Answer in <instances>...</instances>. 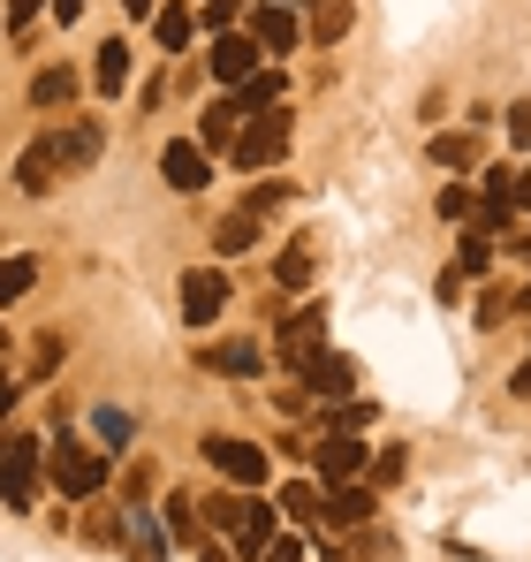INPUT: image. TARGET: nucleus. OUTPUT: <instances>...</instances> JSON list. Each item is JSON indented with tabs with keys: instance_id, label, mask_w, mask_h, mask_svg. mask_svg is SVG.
<instances>
[{
	"instance_id": "obj_3",
	"label": "nucleus",
	"mask_w": 531,
	"mask_h": 562,
	"mask_svg": "<svg viewBox=\"0 0 531 562\" xmlns=\"http://www.w3.org/2000/svg\"><path fill=\"white\" fill-rule=\"evenodd\" d=\"M228 153H236V168H251V176L281 168V160H289V114H281V106H266L259 122H244V130H236V145H228Z\"/></svg>"
},
{
	"instance_id": "obj_42",
	"label": "nucleus",
	"mask_w": 531,
	"mask_h": 562,
	"mask_svg": "<svg viewBox=\"0 0 531 562\" xmlns=\"http://www.w3.org/2000/svg\"><path fill=\"white\" fill-rule=\"evenodd\" d=\"M509 395H531V366H517V380H509Z\"/></svg>"
},
{
	"instance_id": "obj_12",
	"label": "nucleus",
	"mask_w": 531,
	"mask_h": 562,
	"mask_svg": "<svg viewBox=\"0 0 531 562\" xmlns=\"http://www.w3.org/2000/svg\"><path fill=\"white\" fill-rule=\"evenodd\" d=\"M319 517H327L335 532H357V525L372 517V486H350V479H335V486L319 494Z\"/></svg>"
},
{
	"instance_id": "obj_26",
	"label": "nucleus",
	"mask_w": 531,
	"mask_h": 562,
	"mask_svg": "<svg viewBox=\"0 0 531 562\" xmlns=\"http://www.w3.org/2000/svg\"><path fill=\"white\" fill-rule=\"evenodd\" d=\"M342 31H350V0H312V38L335 46Z\"/></svg>"
},
{
	"instance_id": "obj_9",
	"label": "nucleus",
	"mask_w": 531,
	"mask_h": 562,
	"mask_svg": "<svg viewBox=\"0 0 531 562\" xmlns=\"http://www.w3.org/2000/svg\"><path fill=\"white\" fill-rule=\"evenodd\" d=\"M304 387L319 395V403H350V387H357V358H342V350H319L312 366H304Z\"/></svg>"
},
{
	"instance_id": "obj_21",
	"label": "nucleus",
	"mask_w": 531,
	"mask_h": 562,
	"mask_svg": "<svg viewBox=\"0 0 531 562\" xmlns=\"http://www.w3.org/2000/svg\"><path fill=\"white\" fill-rule=\"evenodd\" d=\"M61 99H77V69L69 61H54V69L31 77V106H61Z\"/></svg>"
},
{
	"instance_id": "obj_16",
	"label": "nucleus",
	"mask_w": 531,
	"mask_h": 562,
	"mask_svg": "<svg viewBox=\"0 0 531 562\" xmlns=\"http://www.w3.org/2000/svg\"><path fill=\"white\" fill-rule=\"evenodd\" d=\"M197 366H205V373H221V380H251V373H266L259 342H213Z\"/></svg>"
},
{
	"instance_id": "obj_19",
	"label": "nucleus",
	"mask_w": 531,
	"mask_h": 562,
	"mask_svg": "<svg viewBox=\"0 0 531 562\" xmlns=\"http://www.w3.org/2000/svg\"><path fill=\"white\" fill-rule=\"evenodd\" d=\"M281 92H289V77H281V69H251L236 106H244V114H266V106H281Z\"/></svg>"
},
{
	"instance_id": "obj_8",
	"label": "nucleus",
	"mask_w": 531,
	"mask_h": 562,
	"mask_svg": "<svg viewBox=\"0 0 531 562\" xmlns=\"http://www.w3.org/2000/svg\"><path fill=\"white\" fill-rule=\"evenodd\" d=\"M160 176H168V190H182V198H190V190L213 183V153H205L197 137H176V145L160 153Z\"/></svg>"
},
{
	"instance_id": "obj_35",
	"label": "nucleus",
	"mask_w": 531,
	"mask_h": 562,
	"mask_svg": "<svg viewBox=\"0 0 531 562\" xmlns=\"http://www.w3.org/2000/svg\"><path fill=\"white\" fill-rule=\"evenodd\" d=\"M281 198H289V183H259V190H251V205H244V213H259V221H266V213H273Z\"/></svg>"
},
{
	"instance_id": "obj_34",
	"label": "nucleus",
	"mask_w": 531,
	"mask_h": 562,
	"mask_svg": "<svg viewBox=\"0 0 531 562\" xmlns=\"http://www.w3.org/2000/svg\"><path fill=\"white\" fill-rule=\"evenodd\" d=\"M433 160H441V168H463V160H471V137H433Z\"/></svg>"
},
{
	"instance_id": "obj_41",
	"label": "nucleus",
	"mask_w": 531,
	"mask_h": 562,
	"mask_svg": "<svg viewBox=\"0 0 531 562\" xmlns=\"http://www.w3.org/2000/svg\"><path fill=\"white\" fill-rule=\"evenodd\" d=\"M46 8H54L61 23H77V15H84V0H46Z\"/></svg>"
},
{
	"instance_id": "obj_15",
	"label": "nucleus",
	"mask_w": 531,
	"mask_h": 562,
	"mask_svg": "<svg viewBox=\"0 0 531 562\" xmlns=\"http://www.w3.org/2000/svg\"><path fill=\"white\" fill-rule=\"evenodd\" d=\"M99 145H106V130H99V122H61V130H54L61 168H91V160H99Z\"/></svg>"
},
{
	"instance_id": "obj_30",
	"label": "nucleus",
	"mask_w": 531,
	"mask_h": 562,
	"mask_svg": "<svg viewBox=\"0 0 531 562\" xmlns=\"http://www.w3.org/2000/svg\"><path fill=\"white\" fill-rule=\"evenodd\" d=\"M137 562H168V540H160V525L137 509Z\"/></svg>"
},
{
	"instance_id": "obj_20",
	"label": "nucleus",
	"mask_w": 531,
	"mask_h": 562,
	"mask_svg": "<svg viewBox=\"0 0 531 562\" xmlns=\"http://www.w3.org/2000/svg\"><path fill=\"white\" fill-rule=\"evenodd\" d=\"M312 267H319V251H312V236H296V244L273 259V281H281V289H304V281H312Z\"/></svg>"
},
{
	"instance_id": "obj_28",
	"label": "nucleus",
	"mask_w": 531,
	"mask_h": 562,
	"mask_svg": "<svg viewBox=\"0 0 531 562\" xmlns=\"http://www.w3.org/2000/svg\"><path fill=\"white\" fill-rule=\"evenodd\" d=\"M372 426V403H327V434H364Z\"/></svg>"
},
{
	"instance_id": "obj_1",
	"label": "nucleus",
	"mask_w": 531,
	"mask_h": 562,
	"mask_svg": "<svg viewBox=\"0 0 531 562\" xmlns=\"http://www.w3.org/2000/svg\"><path fill=\"white\" fill-rule=\"evenodd\" d=\"M205 517L228 532V555H244V562H266V548H273V509H266L259 494H221V502H205Z\"/></svg>"
},
{
	"instance_id": "obj_27",
	"label": "nucleus",
	"mask_w": 531,
	"mask_h": 562,
	"mask_svg": "<svg viewBox=\"0 0 531 562\" xmlns=\"http://www.w3.org/2000/svg\"><path fill=\"white\" fill-rule=\"evenodd\" d=\"M31 281H38V259H31V251H23V259H0V304L31 296Z\"/></svg>"
},
{
	"instance_id": "obj_13",
	"label": "nucleus",
	"mask_w": 531,
	"mask_h": 562,
	"mask_svg": "<svg viewBox=\"0 0 531 562\" xmlns=\"http://www.w3.org/2000/svg\"><path fill=\"white\" fill-rule=\"evenodd\" d=\"M312 464H319V479L335 486V479H357V471H364V449H357V434H327V441L312 449Z\"/></svg>"
},
{
	"instance_id": "obj_2",
	"label": "nucleus",
	"mask_w": 531,
	"mask_h": 562,
	"mask_svg": "<svg viewBox=\"0 0 531 562\" xmlns=\"http://www.w3.org/2000/svg\"><path fill=\"white\" fill-rule=\"evenodd\" d=\"M46 486H61L69 502H91V494H106V457L84 449L77 434H61V441L46 449Z\"/></svg>"
},
{
	"instance_id": "obj_22",
	"label": "nucleus",
	"mask_w": 531,
	"mask_h": 562,
	"mask_svg": "<svg viewBox=\"0 0 531 562\" xmlns=\"http://www.w3.org/2000/svg\"><path fill=\"white\" fill-rule=\"evenodd\" d=\"M91 85H99V92H122V85H129V46H122V38H106V46H99Z\"/></svg>"
},
{
	"instance_id": "obj_23",
	"label": "nucleus",
	"mask_w": 531,
	"mask_h": 562,
	"mask_svg": "<svg viewBox=\"0 0 531 562\" xmlns=\"http://www.w3.org/2000/svg\"><path fill=\"white\" fill-rule=\"evenodd\" d=\"M455 267H463V274H486V267H494V228H486V221H471V228H463Z\"/></svg>"
},
{
	"instance_id": "obj_18",
	"label": "nucleus",
	"mask_w": 531,
	"mask_h": 562,
	"mask_svg": "<svg viewBox=\"0 0 531 562\" xmlns=\"http://www.w3.org/2000/svg\"><path fill=\"white\" fill-rule=\"evenodd\" d=\"M213 251H221V259H244V251H259V213H228V221L213 228Z\"/></svg>"
},
{
	"instance_id": "obj_17",
	"label": "nucleus",
	"mask_w": 531,
	"mask_h": 562,
	"mask_svg": "<svg viewBox=\"0 0 531 562\" xmlns=\"http://www.w3.org/2000/svg\"><path fill=\"white\" fill-rule=\"evenodd\" d=\"M236 130H244V106H236V99H221V106H205L197 145H205V153H228V145H236Z\"/></svg>"
},
{
	"instance_id": "obj_33",
	"label": "nucleus",
	"mask_w": 531,
	"mask_h": 562,
	"mask_svg": "<svg viewBox=\"0 0 531 562\" xmlns=\"http://www.w3.org/2000/svg\"><path fill=\"white\" fill-rule=\"evenodd\" d=\"M38 15H46V0H8V31H15V38H23Z\"/></svg>"
},
{
	"instance_id": "obj_37",
	"label": "nucleus",
	"mask_w": 531,
	"mask_h": 562,
	"mask_svg": "<svg viewBox=\"0 0 531 562\" xmlns=\"http://www.w3.org/2000/svg\"><path fill=\"white\" fill-rule=\"evenodd\" d=\"M122 494H129V502L145 509V494H152V464H137V471H129V479H122Z\"/></svg>"
},
{
	"instance_id": "obj_7",
	"label": "nucleus",
	"mask_w": 531,
	"mask_h": 562,
	"mask_svg": "<svg viewBox=\"0 0 531 562\" xmlns=\"http://www.w3.org/2000/svg\"><path fill=\"white\" fill-rule=\"evenodd\" d=\"M221 312H228V274L221 267H190L182 274V319L190 327H213Z\"/></svg>"
},
{
	"instance_id": "obj_39",
	"label": "nucleus",
	"mask_w": 531,
	"mask_h": 562,
	"mask_svg": "<svg viewBox=\"0 0 531 562\" xmlns=\"http://www.w3.org/2000/svg\"><path fill=\"white\" fill-rule=\"evenodd\" d=\"M509 137H517V145H531V99H517V106H509Z\"/></svg>"
},
{
	"instance_id": "obj_4",
	"label": "nucleus",
	"mask_w": 531,
	"mask_h": 562,
	"mask_svg": "<svg viewBox=\"0 0 531 562\" xmlns=\"http://www.w3.org/2000/svg\"><path fill=\"white\" fill-rule=\"evenodd\" d=\"M38 486H46V457H38V441H31V434H23V441H0V502H8V509H31Z\"/></svg>"
},
{
	"instance_id": "obj_25",
	"label": "nucleus",
	"mask_w": 531,
	"mask_h": 562,
	"mask_svg": "<svg viewBox=\"0 0 531 562\" xmlns=\"http://www.w3.org/2000/svg\"><path fill=\"white\" fill-rule=\"evenodd\" d=\"M190 31H197V15L190 8H152V38L176 54V46H190Z\"/></svg>"
},
{
	"instance_id": "obj_11",
	"label": "nucleus",
	"mask_w": 531,
	"mask_h": 562,
	"mask_svg": "<svg viewBox=\"0 0 531 562\" xmlns=\"http://www.w3.org/2000/svg\"><path fill=\"white\" fill-rule=\"evenodd\" d=\"M54 176H69V168H61V153H54V130H38V137L23 145V160H15V183L38 198V190H54Z\"/></svg>"
},
{
	"instance_id": "obj_43",
	"label": "nucleus",
	"mask_w": 531,
	"mask_h": 562,
	"mask_svg": "<svg viewBox=\"0 0 531 562\" xmlns=\"http://www.w3.org/2000/svg\"><path fill=\"white\" fill-rule=\"evenodd\" d=\"M8 403H15V373H0V411H8Z\"/></svg>"
},
{
	"instance_id": "obj_38",
	"label": "nucleus",
	"mask_w": 531,
	"mask_h": 562,
	"mask_svg": "<svg viewBox=\"0 0 531 562\" xmlns=\"http://www.w3.org/2000/svg\"><path fill=\"white\" fill-rule=\"evenodd\" d=\"M266 562H304V540H289V532H273V548H266Z\"/></svg>"
},
{
	"instance_id": "obj_31",
	"label": "nucleus",
	"mask_w": 531,
	"mask_h": 562,
	"mask_svg": "<svg viewBox=\"0 0 531 562\" xmlns=\"http://www.w3.org/2000/svg\"><path fill=\"white\" fill-rule=\"evenodd\" d=\"M471 213H478V198H471L463 183H448L441 190V221H471Z\"/></svg>"
},
{
	"instance_id": "obj_44",
	"label": "nucleus",
	"mask_w": 531,
	"mask_h": 562,
	"mask_svg": "<svg viewBox=\"0 0 531 562\" xmlns=\"http://www.w3.org/2000/svg\"><path fill=\"white\" fill-rule=\"evenodd\" d=\"M197 562H236V555L228 548H197Z\"/></svg>"
},
{
	"instance_id": "obj_36",
	"label": "nucleus",
	"mask_w": 531,
	"mask_h": 562,
	"mask_svg": "<svg viewBox=\"0 0 531 562\" xmlns=\"http://www.w3.org/2000/svg\"><path fill=\"white\" fill-rule=\"evenodd\" d=\"M236 15H244V0H205V23H213V31H228Z\"/></svg>"
},
{
	"instance_id": "obj_45",
	"label": "nucleus",
	"mask_w": 531,
	"mask_h": 562,
	"mask_svg": "<svg viewBox=\"0 0 531 562\" xmlns=\"http://www.w3.org/2000/svg\"><path fill=\"white\" fill-rule=\"evenodd\" d=\"M122 8H129V15H152V8H160V0H122Z\"/></svg>"
},
{
	"instance_id": "obj_32",
	"label": "nucleus",
	"mask_w": 531,
	"mask_h": 562,
	"mask_svg": "<svg viewBox=\"0 0 531 562\" xmlns=\"http://www.w3.org/2000/svg\"><path fill=\"white\" fill-rule=\"evenodd\" d=\"M168 525H176V540H182V548L197 540V509H190L182 494H168Z\"/></svg>"
},
{
	"instance_id": "obj_5",
	"label": "nucleus",
	"mask_w": 531,
	"mask_h": 562,
	"mask_svg": "<svg viewBox=\"0 0 531 562\" xmlns=\"http://www.w3.org/2000/svg\"><path fill=\"white\" fill-rule=\"evenodd\" d=\"M319 350H327V304H304V312H289V319H281V335H273V358H281L289 373H304Z\"/></svg>"
},
{
	"instance_id": "obj_29",
	"label": "nucleus",
	"mask_w": 531,
	"mask_h": 562,
	"mask_svg": "<svg viewBox=\"0 0 531 562\" xmlns=\"http://www.w3.org/2000/svg\"><path fill=\"white\" fill-rule=\"evenodd\" d=\"M281 509L304 517V525H319V486H281Z\"/></svg>"
},
{
	"instance_id": "obj_40",
	"label": "nucleus",
	"mask_w": 531,
	"mask_h": 562,
	"mask_svg": "<svg viewBox=\"0 0 531 562\" xmlns=\"http://www.w3.org/2000/svg\"><path fill=\"white\" fill-rule=\"evenodd\" d=\"M54 366H61V342H38V366H31V380H54Z\"/></svg>"
},
{
	"instance_id": "obj_14",
	"label": "nucleus",
	"mask_w": 531,
	"mask_h": 562,
	"mask_svg": "<svg viewBox=\"0 0 531 562\" xmlns=\"http://www.w3.org/2000/svg\"><path fill=\"white\" fill-rule=\"evenodd\" d=\"M251 38H259V54H289V46H296V8L266 0L259 15H251Z\"/></svg>"
},
{
	"instance_id": "obj_24",
	"label": "nucleus",
	"mask_w": 531,
	"mask_h": 562,
	"mask_svg": "<svg viewBox=\"0 0 531 562\" xmlns=\"http://www.w3.org/2000/svg\"><path fill=\"white\" fill-rule=\"evenodd\" d=\"M91 434H99V449H129L137 418H129V411H114V403H99V411H91Z\"/></svg>"
},
{
	"instance_id": "obj_10",
	"label": "nucleus",
	"mask_w": 531,
	"mask_h": 562,
	"mask_svg": "<svg viewBox=\"0 0 531 562\" xmlns=\"http://www.w3.org/2000/svg\"><path fill=\"white\" fill-rule=\"evenodd\" d=\"M205 69H213L221 85H244V77L259 69V38H236V31H221V38L205 46Z\"/></svg>"
},
{
	"instance_id": "obj_6",
	"label": "nucleus",
	"mask_w": 531,
	"mask_h": 562,
	"mask_svg": "<svg viewBox=\"0 0 531 562\" xmlns=\"http://www.w3.org/2000/svg\"><path fill=\"white\" fill-rule=\"evenodd\" d=\"M205 464L221 471L228 486H244V494H266V486H273L266 449H251V441H228V434H213V441H205Z\"/></svg>"
}]
</instances>
